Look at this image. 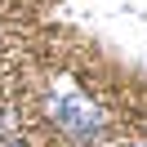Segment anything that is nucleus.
<instances>
[{"label": "nucleus", "instance_id": "1", "mask_svg": "<svg viewBox=\"0 0 147 147\" xmlns=\"http://www.w3.org/2000/svg\"><path fill=\"white\" fill-rule=\"evenodd\" d=\"M45 116H49V125H54L67 143H76V147L102 143V129H107V111H102L89 94L76 89L71 76H58L54 80V89H49V98H45Z\"/></svg>", "mask_w": 147, "mask_h": 147}, {"label": "nucleus", "instance_id": "2", "mask_svg": "<svg viewBox=\"0 0 147 147\" xmlns=\"http://www.w3.org/2000/svg\"><path fill=\"white\" fill-rule=\"evenodd\" d=\"M0 147H27L22 138H0Z\"/></svg>", "mask_w": 147, "mask_h": 147}, {"label": "nucleus", "instance_id": "3", "mask_svg": "<svg viewBox=\"0 0 147 147\" xmlns=\"http://www.w3.org/2000/svg\"><path fill=\"white\" fill-rule=\"evenodd\" d=\"M120 147H147V138H138V143H120Z\"/></svg>", "mask_w": 147, "mask_h": 147}]
</instances>
